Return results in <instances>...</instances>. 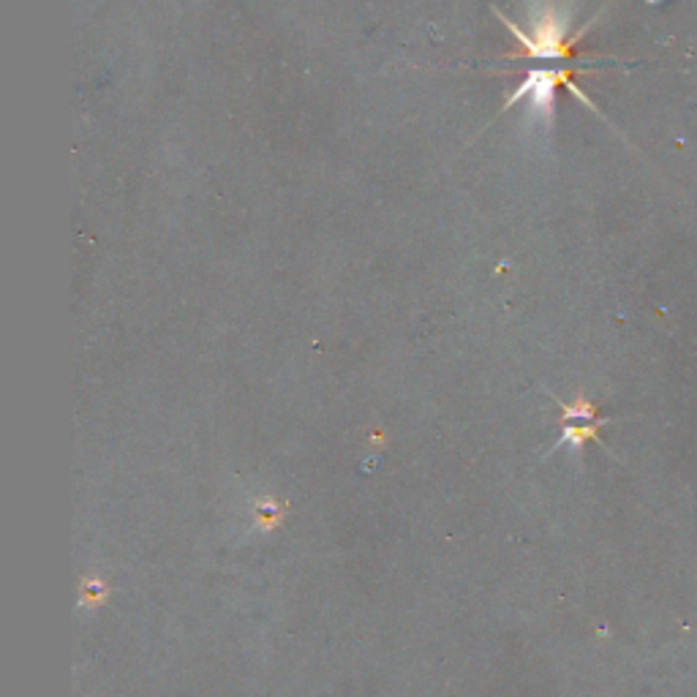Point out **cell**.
Segmentation results:
<instances>
[{"label":"cell","instance_id":"6da1fadb","mask_svg":"<svg viewBox=\"0 0 697 697\" xmlns=\"http://www.w3.org/2000/svg\"><path fill=\"white\" fill-rule=\"evenodd\" d=\"M501 22L510 28L513 36L521 41V52L529 55V57H534V60H566L569 55H573V41L581 38V36H578V38H573V41H566L564 25H561L556 17H550V14L537 22L534 33H523L515 22H510L506 17H501Z\"/></svg>","mask_w":697,"mask_h":697}]
</instances>
